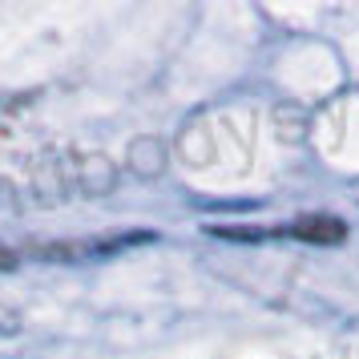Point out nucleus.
Instances as JSON below:
<instances>
[{
	"label": "nucleus",
	"instance_id": "1",
	"mask_svg": "<svg viewBox=\"0 0 359 359\" xmlns=\"http://www.w3.org/2000/svg\"><path fill=\"white\" fill-rule=\"evenodd\" d=\"M278 234H291L299 243H315V246H335L347 238V226L339 218H331V214H307V218H299L291 226H283Z\"/></svg>",
	"mask_w": 359,
	"mask_h": 359
},
{
	"label": "nucleus",
	"instance_id": "2",
	"mask_svg": "<svg viewBox=\"0 0 359 359\" xmlns=\"http://www.w3.org/2000/svg\"><path fill=\"white\" fill-rule=\"evenodd\" d=\"M149 234H133V238H105V243H57V246H41V255L49 259H97V255H114L126 250L130 243H146Z\"/></svg>",
	"mask_w": 359,
	"mask_h": 359
}]
</instances>
